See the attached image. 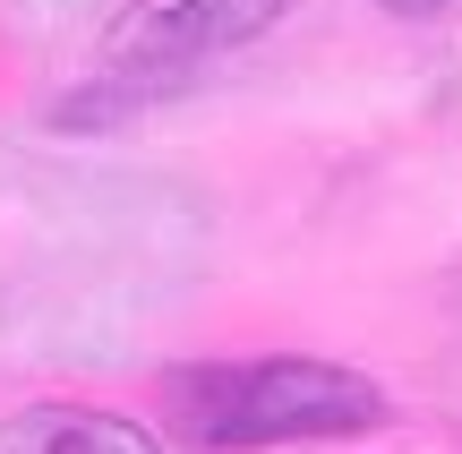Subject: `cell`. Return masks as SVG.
Instances as JSON below:
<instances>
[{"mask_svg":"<svg viewBox=\"0 0 462 454\" xmlns=\"http://www.w3.org/2000/svg\"><path fill=\"white\" fill-rule=\"evenodd\" d=\"M0 454H163V438L112 403H26L0 421Z\"/></svg>","mask_w":462,"mask_h":454,"instance_id":"cell-3","label":"cell"},{"mask_svg":"<svg viewBox=\"0 0 462 454\" xmlns=\"http://www.w3.org/2000/svg\"><path fill=\"white\" fill-rule=\"evenodd\" d=\"M377 9H385V17H446L454 0H377Z\"/></svg>","mask_w":462,"mask_h":454,"instance_id":"cell-4","label":"cell"},{"mask_svg":"<svg viewBox=\"0 0 462 454\" xmlns=\"http://www.w3.org/2000/svg\"><path fill=\"white\" fill-rule=\"evenodd\" d=\"M171 438L198 454H265L317 438H368L394 421L377 377L317 352H257V360H198L163 377Z\"/></svg>","mask_w":462,"mask_h":454,"instance_id":"cell-1","label":"cell"},{"mask_svg":"<svg viewBox=\"0 0 462 454\" xmlns=\"http://www.w3.org/2000/svg\"><path fill=\"white\" fill-rule=\"evenodd\" d=\"M274 17H282V0H120L95 43V86L137 103L154 86L189 78V69L223 60V51L257 43Z\"/></svg>","mask_w":462,"mask_h":454,"instance_id":"cell-2","label":"cell"}]
</instances>
